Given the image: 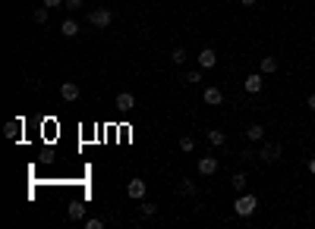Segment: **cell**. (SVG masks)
<instances>
[{"label": "cell", "instance_id": "obj_26", "mask_svg": "<svg viewBox=\"0 0 315 229\" xmlns=\"http://www.w3.org/2000/svg\"><path fill=\"white\" fill-rule=\"evenodd\" d=\"M82 4H85V0H63V7L69 10V13H76V10H82Z\"/></svg>", "mask_w": 315, "mask_h": 229}, {"label": "cell", "instance_id": "obj_20", "mask_svg": "<svg viewBox=\"0 0 315 229\" xmlns=\"http://www.w3.org/2000/svg\"><path fill=\"white\" fill-rule=\"evenodd\" d=\"M180 151L192 154V151H195V138H192V135H180Z\"/></svg>", "mask_w": 315, "mask_h": 229}, {"label": "cell", "instance_id": "obj_2", "mask_svg": "<svg viewBox=\"0 0 315 229\" xmlns=\"http://www.w3.org/2000/svg\"><path fill=\"white\" fill-rule=\"evenodd\" d=\"M281 157H284V144L281 141H265L259 148V160H265V163H281Z\"/></svg>", "mask_w": 315, "mask_h": 229}, {"label": "cell", "instance_id": "obj_11", "mask_svg": "<svg viewBox=\"0 0 315 229\" xmlns=\"http://www.w3.org/2000/svg\"><path fill=\"white\" fill-rule=\"evenodd\" d=\"M262 91V72H252L246 76V94H259Z\"/></svg>", "mask_w": 315, "mask_h": 229}, {"label": "cell", "instance_id": "obj_28", "mask_svg": "<svg viewBox=\"0 0 315 229\" xmlns=\"http://www.w3.org/2000/svg\"><path fill=\"white\" fill-rule=\"evenodd\" d=\"M306 104H309V110H315V94H309V101H306Z\"/></svg>", "mask_w": 315, "mask_h": 229}, {"label": "cell", "instance_id": "obj_23", "mask_svg": "<svg viewBox=\"0 0 315 229\" xmlns=\"http://www.w3.org/2000/svg\"><path fill=\"white\" fill-rule=\"evenodd\" d=\"M186 57H189V54H186V47H173V54H170L173 63H186Z\"/></svg>", "mask_w": 315, "mask_h": 229}, {"label": "cell", "instance_id": "obj_5", "mask_svg": "<svg viewBox=\"0 0 315 229\" xmlns=\"http://www.w3.org/2000/svg\"><path fill=\"white\" fill-rule=\"evenodd\" d=\"M126 195L130 198H136V201H142L145 198V179H130V185H126Z\"/></svg>", "mask_w": 315, "mask_h": 229}, {"label": "cell", "instance_id": "obj_17", "mask_svg": "<svg viewBox=\"0 0 315 229\" xmlns=\"http://www.w3.org/2000/svg\"><path fill=\"white\" fill-rule=\"evenodd\" d=\"M205 138H208V144H212V148H221V144H224V138H227V135H224V132H221V129H212V132H208Z\"/></svg>", "mask_w": 315, "mask_h": 229}, {"label": "cell", "instance_id": "obj_22", "mask_svg": "<svg viewBox=\"0 0 315 229\" xmlns=\"http://www.w3.org/2000/svg\"><path fill=\"white\" fill-rule=\"evenodd\" d=\"M202 66H195V69H189V72H186V82H192V85H199V82H202Z\"/></svg>", "mask_w": 315, "mask_h": 229}, {"label": "cell", "instance_id": "obj_30", "mask_svg": "<svg viewBox=\"0 0 315 229\" xmlns=\"http://www.w3.org/2000/svg\"><path fill=\"white\" fill-rule=\"evenodd\" d=\"M309 173H312V176H315V157H312V160H309Z\"/></svg>", "mask_w": 315, "mask_h": 229}, {"label": "cell", "instance_id": "obj_8", "mask_svg": "<svg viewBox=\"0 0 315 229\" xmlns=\"http://www.w3.org/2000/svg\"><path fill=\"white\" fill-rule=\"evenodd\" d=\"M60 35H66V38H76V35H79V22H76L73 16L63 19V22H60Z\"/></svg>", "mask_w": 315, "mask_h": 229}, {"label": "cell", "instance_id": "obj_19", "mask_svg": "<svg viewBox=\"0 0 315 229\" xmlns=\"http://www.w3.org/2000/svg\"><path fill=\"white\" fill-rule=\"evenodd\" d=\"M69 220H85V207H82V201H73V204H69Z\"/></svg>", "mask_w": 315, "mask_h": 229}, {"label": "cell", "instance_id": "obj_27", "mask_svg": "<svg viewBox=\"0 0 315 229\" xmlns=\"http://www.w3.org/2000/svg\"><path fill=\"white\" fill-rule=\"evenodd\" d=\"M41 4L48 7V10H54V7H63V0H41Z\"/></svg>", "mask_w": 315, "mask_h": 229}, {"label": "cell", "instance_id": "obj_12", "mask_svg": "<svg viewBox=\"0 0 315 229\" xmlns=\"http://www.w3.org/2000/svg\"><path fill=\"white\" fill-rule=\"evenodd\" d=\"M262 138H265V126H262V123H252V126L246 129V141L255 144V141H262Z\"/></svg>", "mask_w": 315, "mask_h": 229}, {"label": "cell", "instance_id": "obj_18", "mask_svg": "<svg viewBox=\"0 0 315 229\" xmlns=\"http://www.w3.org/2000/svg\"><path fill=\"white\" fill-rule=\"evenodd\" d=\"M230 185L237 188V191H246V173H243V170H237V173L230 176Z\"/></svg>", "mask_w": 315, "mask_h": 229}, {"label": "cell", "instance_id": "obj_25", "mask_svg": "<svg viewBox=\"0 0 315 229\" xmlns=\"http://www.w3.org/2000/svg\"><path fill=\"white\" fill-rule=\"evenodd\" d=\"M85 229H104V220H101V216H88V220H85Z\"/></svg>", "mask_w": 315, "mask_h": 229}, {"label": "cell", "instance_id": "obj_7", "mask_svg": "<svg viewBox=\"0 0 315 229\" xmlns=\"http://www.w3.org/2000/svg\"><path fill=\"white\" fill-rule=\"evenodd\" d=\"M133 107H136V98H133V94L130 91H120V94H117V110H133Z\"/></svg>", "mask_w": 315, "mask_h": 229}, {"label": "cell", "instance_id": "obj_4", "mask_svg": "<svg viewBox=\"0 0 315 229\" xmlns=\"http://www.w3.org/2000/svg\"><path fill=\"white\" fill-rule=\"evenodd\" d=\"M195 170H199L202 176H215L221 170V163H218V157H202L199 163H195Z\"/></svg>", "mask_w": 315, "mask_h": 229}, {"label": "cell", "instance_id": "obj_6", "mask_svg": "<svg viewBox=\"0 0 315 229\" xmlns=\"http://www.w3.org/2000/svg\"><path fill=\"white\" fill-rule=\"evenodd\" d=\"M199 66H202V69H215V66H218V54L212 51V47H205V51L199 54Z\"/></svg>", "mask_w": 315, "mask_h": 229}, {"label": "cell", "instance_id": "obj_10", "mask_svg": "<svg viewBox=\"0 0 315 229\" xmlns=\"http://www.w3.org/2000/svg\"><path fill=\"white\" fill-rule=\"evenodd\" d=\"M202 98H205V104H208V107H218L221 101H224V91H221V88H205Z\"/></svg>", "mask_w": 315, "mask_h": 229}, {"label": "cell", "instance_id": "obj_24", "mask_svg": "<svg viewBox=\"0 0 315 229\" xmlns=\"http://www.w3.org/2000/svg\"><path fill=\"white\" fill-rule=\"evenodd\" d=\"M255 157H259V154H255L252 148H243V151H240V160H243V163H252Z\"/></svg>", "mask_w": 315, "mask_h": 229}, {"label": "cell", "instance_id": "obj_16", "mask_svg": "<svg viewBox=\"0 0 315 229\" xmlns=\"http://www.w3.org/2000/svg\"><path fill=\"white\" fill-rule=\"evenodd\" d=\"M180 195L183 198H195V195H199V188H195L192 179H183V182H180Z\"/></svg>", "mask_w": 315, "mask_h": 229}, {"label": "cell", "instance_id": "obj_1", "mask_svg": "<svg viewBox=\"0 0 315 229\" xmlns=\"http://www.w3.org/2000/svg\"><path fill=\"white\" fill-rule=\"evenodd\" d=\"M255 207H259V198L249 195V191H240V198L233 201V210H237V216H243V220H249L255 213Z\"/></svg>", "mask_w": 315, "mask_h": 229}, {"label": "cell", "instance_id": "obj_14", "mask_svg": "<svg viewBox=\"0 0 315 229\" xmlns=\"http://www.w3.org/2000/svg\"><path fill=\"white\" fill-rule=\"evenodd\" d=\"M4 135H7V138H16V135H22V119H10V123L4 126Z\"/></svg>", "mask_w": 315, "mask_h": 229}, {"label": "cell", "instance_id": "obj_9", "mask_svg": "<svg viewBox=\"0 0 315 229\" xmlns=\"http://www.w3.org/2000/svg\"><path fill=\"white\" fill-rule=\"evenodd\" d=\"M60 98L63 101H76L79 98V85H76V82H63V85H60Z\"/></svg>", "mask_w": 315, "mask_h": 229}, {"label": "cell", "instance_id": "obj_29", "mask_svg": "<svg viewBox=\"0 0 315 229\" xmlns=\"http://www.w3.org/2000/svg\"><path fill=\"white\" fill-rule=\"evenodd\" d=\"M240 4H243V7H255V4H259V0H240Z\"/></svg>", "mask_w": 315, "mask_h": 229}, {"label": "cell", "instance_id": "obj_3", "mask_svg": "<svg viewBox=\"0 0 315 229\" xmlns=\"http://www.w3.org/2000/svg\"><path fill=\"white\" fill-rule=\"evenodd\" d=\"M88 22H91L95 29H108L111 22H114V13H111L108 7H95V10L88 13Z\"/></svg>", "mask_w": 315, "mask_h": 229}, {"label": "cell", "instance_id": "obj_15", "mask_svg": "<svg viewBox=\"0 0 315 229\" xmlns=\"http://www.w3.org/2000/svg\"><path fill=\"white\" fill-rule=\"evenodd\" d=\"M259 72H262V76H271V72H277V60H274V57H262Z\"/></svg>", "mask_w": 315, "mask_h": 229}, {"label": "cell", "instance_id": "obj_13", "mask_svg": "<svg viewBox=\"0 0 315 229\" xmlns=\"http://www.w3.org/2000/svg\"><path fill=\"white\" fill-rule=\"evenodd\" d=\"M155 213H158L155 201H145V198H142V204H139V216H142V220H151Z\"/></svg>", "mask_w": 315, "mask_h": 229}, {"label": "cell", "instance_id": "obj_21", "mask_svg": "<svg viewBox=\"0 0 315 229\" xmlns=\"http://www.w3.org/2000/svg\"><path fill=\"white\" fill-rule=\"evenodd\" d=\"M48 16H51V13H48V7H44V4H41V7H38V10L32 13V19L38 22V26H44V22H48Z\"/></svg>", "mask_w": 315, "mask_h": 229}]
</instances>
